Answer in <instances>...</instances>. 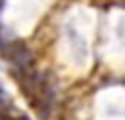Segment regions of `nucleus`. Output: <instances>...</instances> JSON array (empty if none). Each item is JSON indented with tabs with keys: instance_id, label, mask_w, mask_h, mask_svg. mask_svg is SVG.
Segmentation results:
<instances>
[{
	"instance_id": "f257e3e1",
	"label": "nucleus",
	"mask_w": 125,
	"mask_h": 120,
	"mask_svg": "<svg viewBox=\"0 0 125 120\" xmlns=\"http://www.w3.org/2000/svg\"><path fill=\"white\" fill-rule=\"evenodd\" d=\"M0 50L4 52L6 60L17 70V74H25L31 70L33 54L27 48V45H23L21 41H12V43H4L0 45Z\"/></svg>"
},
{
	"instance_id": "f03ea898",
	"label": "nucleus",
	"mask_w": 125,
	"mask_h": 120,
	"mask_svg": "<svg viewBox=\"0 0 125 120\" xmlns=\"http://www.w3.org/2000/svg\"><path fill=\"white\" fill-rule=\"evenodd\" d=\"M10 106V97L6 95V91L0 87V112H2V108H8Z\"/></svg>"
}]
</instances>
